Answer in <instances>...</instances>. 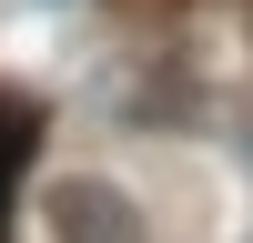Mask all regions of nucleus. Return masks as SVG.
<instances>
[{
	"label": "nucleus",
	"instance_id": "1",
	"mask_svg": "<svg viewBox=\"0 0 253 243\" xmlns=\"http://www.w3.org/2000/svg\"><path fill=\"white\" fill-rule=\"evenodd\" d=\"M41 213H51V243H152L142 202L122 182H101V172H61Z\"/></svg>",
	"mask_w": 253,
	"mask_h": 243
},
{
	"label": "nucleus",
	"instance_id": "2",
	"mask_svg": "<svg viewBox=\"0 0 253 243\" xmlns=\"http://www.w3.org/2000/svg\"><path fill=\"white\" fill-rule=\"evenodd\" d=\"M31 162V101H0V243H10V172Z\"/></svg>",
	"mask_w": 253,
	"mask_h": 243
}]
</instances>
